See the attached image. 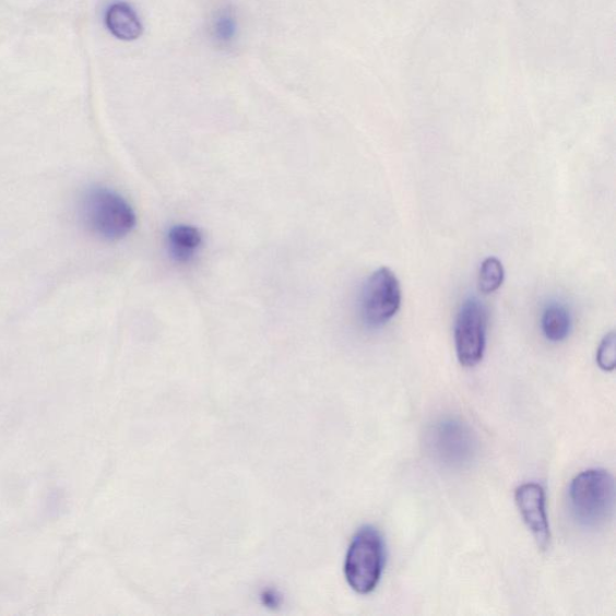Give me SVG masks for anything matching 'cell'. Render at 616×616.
<instances>
[{"label": "cell", "mask_w": 616, "mask_h": 616, "mask_svg": "<svg viewBox=\"0 0 616 616\" xmlns=\"http://www.w3.org/2000/svg\"><path fill=\"white\" fill-rule=\"evenodd\" d=\"M597 364L603 371L611 372L615 369V333L611 331L609 334L603 337L597 351Z\"/></svg>", "instance_id": "obj_13"}, {"label": "cell", "mask_w": 616, "mask_h": 616, "mask_svg": "<svg viewBox=\"0 0 616 616\" xmlns=\"http://www.w3.org/2000/svg\"><path fill=\"white\" fill-rule=\"evenodd\" d=\"M386 564L384 542L372 526H364L353 537L345 561L348 585L359 595H369L381 580Z\"/></svg>", "instance_id": "obj_3"}, {"label": "cell", "mask_w": 616, "mask_h": 616, "mask_svg": "<svg viewBox=\"0 0 616 616\" xmlns=\"http://www.w3.org/2000/svg\"><path fill=\"white\" fill-rule=\"evenodd\" d=\"M505 280V269L496 257L484 260L478 277L479 291L484 294H491L499 291Z\"/></svg>", "instance_id": "obj_11"}, {"label": "cell", "mask_w": 616, "mask_h": 616, "mask_svg": "<svg viewBox=\"0 0 616 616\" xmlns=\"http://www.w3.org/2000/svg\"><path fill=\"white\" fill-rule=\"evenodd\" d=\"M429 454L442 466L461 470L477 454V440L470 426L457 418H445L430 426L425 435Z\"/></svg>", "instance_id": "obj_4"}, {"label": "cell", "mask_w": 616, "mask_h": 616, "mask_svg": "<svg viewBox=\"0 0 616 616\" xmlns=\"http://www.w3.org/2000/svg\"><path fill=\"white\" fill-rule=\"evenodd\" d=\"M167 246L175 262L186 264L192 262L203 246V235L193 225H175L167 235Z\"/></svg>", "instance_id": "obj_9"}, {"label": "cell", "mask_w": 616, "mask_h": 616, "mask_svg": "<svg viewBox=\"0 0 616 616\" xmlns=\"http://www.w3.org/2000/svg\"><path fill=\"white\" fill-rule=\"evenodd\" d=\"M488 312L476 298L462 304L457 317L454 337L459 363L464 367L477 366L487 346Z\"/></svg>", "instance_id": "obj_6"}, {"label": "cell", "mask_w": 616, "mask_h": 616, "mask_svg": "<svg viewBox=\"0 0 616 616\" xmlns=\"http://www.w3.org/2000/svg\"><path fill=\"white\" fill-rule=\"evenodd\" d=\"M542 331L548 341L558 343L570 335L572 321L571 316L561 305H550L542 316Z\"/></svg>", "instance_id": "obj_10"}, {"label": "cell", "mask_w": 616, "mask_h": 616, "mask_svg": "<svg viewBox=\"0 0 616 616\" xmlns=\"http://www.w3.org/2000/svg\"><path fill=\"white\" fill-rule=\"evenodd\" d=\"M79 216L85 228L105 241H118L132 233L137 215L128 201L110 188L91 187L82 194Z\"/></svg>", "instance_id": "obj_1"}, {"label": "cell", "mask_w": 616, "mask_h": 616, "mask_svg": "<svg viewBox=\"0 0 616 616\" xmlns=\"http://www.w3.org/2000/svg\"><path fill=\"white\" fill-rule=\"evenodd\" d=\"M402 303L398 277L389 268H381L366 280L359 300L363 323L370 329L382 328L396 316Z\"/></svg>", "instance_id": "obj_5"}, {"label": "cell", "mask_w": 616, "mask_h": 616, "mask_svg": "<svg viewBox=\"0 0 616 616\" xmlns=\"http://www.w3.org/2000/svg\"><path fill=\"white\" fill-rule=\"evenodd\" d=\"M238 33V21L230 10H221L212 21L211 34L218 45H229Z\"/></svg>", "instance_id": "obj_12"}, {"label": "cell", "mask_w": 616, "mask_h": 616, "mask_svg": "<svg viewBox=\"0 0 616 616\" xmlns=\"http://www.w3.org/2000/svg\"><path fill=\"white\" fill-rule=\"evenodd\" d=\"M516 504L524 523L542 550L550 544V525L547 516L546 491L537 483H525L516 490Z\"/></svg>", "instance_id": "obj_7"}, {"label": "cell", "mask_w": 616, "mask_h": 616, "mask_svg": "<svg viewBox=\"0 0 616 616\" xmlns=\"http://www.w3.org/2000/svg\"><path fill=\"white\" fill-rule=\"evenodd\" d=\"M105 25L115 38L123 42H134L144 32L137 11L125 2L114 3L106 10Z\"/></svg>", "instance_id": "obj_8"}, {"label": "cell", "mask_w": 616, "mask_h": 616, "mask_svg": "<svg viewBox=\"0 0 616 616\" xmlns=\"http://www.w3.org/2000/svg\"><path fill=\"white\" fill-rule=\"evenodd\" d=\"M571 511L578 523L587 529H599L607 524L614 513L615 482L606 470H588L570 485Z\"/></svg>", "instance_id": "obj_2"}]
</instances>
